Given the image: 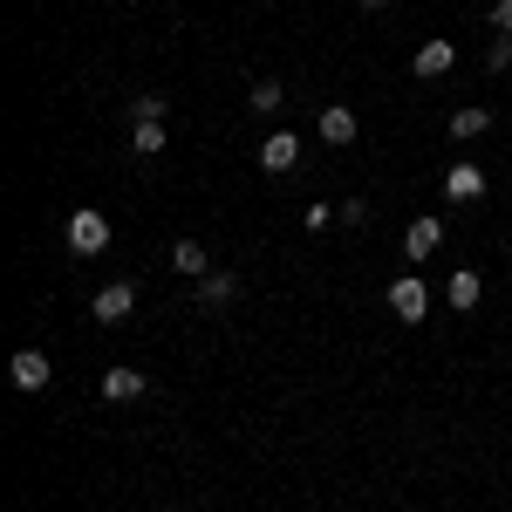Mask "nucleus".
<instances>
[{
	"label": "nucleus",
	"instance_id": "1",
	"mask_svg": "<svg viewBox=\"0 0 512 512\" xmlns=\"http://www.w3.org/2000/svg\"><path fill=\"white\" fill-rule=\"evenodd\" d=\"M390 315L396 321H424V315H431V287H424L417 274L390 280Z\"/></svg>",
	"mask_w": 512,
	"mask_h": 512
},
{
	"label": "nucleus",
	"instance_id": "2",
	"mask_svg": "<svg viewBox=\"0 0 512 512\" xmlns=\"http://www.w3.org/2000/svg\"><path fill=\"white\" fill-rule=\"evenodd\" d=\"M69 246L96 260V253L110 246V219H103V212H89V205H82V212H69Z\"/></svg>",
	"mask_w": 512,
	"mask_h": 512
},
{
	"label": "nucleus",
	"instance_id": "3",
	"mask_svg": "<svg viewBox=\"0 0 512 512\" xmlns=\"http://www.w3.org/2000/svg\"><path fill=\"white\" fill-rule=\"evenodd\" d=\"M294 164H301V137H294V130H274V137H260V171H267V178H287Z\"/></svg>",
	"mask_w": 512,
	"mask_h": 512
},
{
	"label": "nucleus",
	"instance_id": "4",
	"mask_svg": "<svg viewBox=\"0 0 512 512\" xmlns=\"http://www.w3.org/2000/svg\"><path fill=\"white\" fill-rule=\"evenodd\" d=\"M233 301H239V280L226 267H212V274L198 280V315H226Z\"/></svg>",
	"mask_w": 512,
	"mask_h": 512
},
{
	"label": "nucleus",
	"instance_id": "5",
	"mask_svg": "<svg viewBox=\"0 0 512 512\" xmlns=\"http://www.w3.org/2000/svg\"><path fill=\"white\" fill-rule=\"evenodd\" d=\"M48 376H55V369H48L41 349H14V362H7V383H14V390H48Z\"/></svg>",
	"mask_w": 512,
	"mask_h": 512
},
{
	"label": "nucleus",
	"instance_id": "6",
	"mask_svg": "<svg viewBox=\"0 0 512 512\" xmlns=\"http://www.w3.org/2000/svg\"><path fill=\"white\" fill-rule=\"evenodd\" d=\"M130 308H137V287H130V280H110V287L96 294V321H103V328L130 321Z\"/></svg>",
	"mask_w": 512,
	"mask_h": 512
},
{
	"label": "nucleus",
	"instance_id": "7",
	"mask_svg": "<svg viewBox=\"0 0 512 512\" xmlns=\"http://www.w3.org/2000/svg\"><path fill=\"white\" fill-rule=\"evenodd\" d=\"M437 246H444V219H417V226L403 233V253H410V260H431Z\"/></svg>",
	"mask_w": 512,
	"mask_h": 512
},
{
	"label": "nucleus",
	"instance_id": "8",
	"mask_svg": "<svg viewBox=\"0 0 512 512\" xmlns=\"http://www.w3.org/2000/svg\"><path fill=\"white\" fill-rule=\"evenodd\" d=\"M144 390H151L144 369H110V376H103V396H110V403H137Z\"/></svg>",
	"mask_w": 512,
	"mask_h": 512
},
{
	"label": "nucleus",
	"instance_id": "9",
	"mask_svg": "<svg viewBox=\"0 0 512 512\" xmlns=\"http://www.w3.org/2000/svg\"><path fill=\"white\" fill-rule=\"evenodd\" d=\"M451 62H458V48H451V41H424V48L410 55V69H417V76H451Z\"/></svg>",
	"mask_w": 512,
	"mask_h": 512
},
{
	"label": "nucleus",
	"instance_id": "10",
	"mask_svg": "<svg viewBox=\"0 0 512 512\" xmlns=\"http://www.w3.org/2000/svg\"><path fill=\"white\" fill-rule=\"evenodd\" d=\"M171 267H178L185 280H205V274H212V260H205V246H198V239H171Z\"/></svg>",
	"mask_w": 512,
	"mask_h": 512
},
{
	"label": "nucleus",
	"instance_id": "11",
	"mask_svg": "<svg viewBox=\"0 0 512 512\" xmlns=\"http://www.w3.org/2000/svg\"><path fill=\"white\" fill-rule=\"evenodd\" d=\"M321 144H355V110L349 103H328V110H321Z\"/></svg>",
	"mask_w": 512,
	"mask_h": 512
},
{
	"label": "nucleus",
	"instance_id": "12",
	"mask_svg": "<svg viewBox=\"0 0 512 512\" xmlns=\"http://www.w3.org/2000/svg\"><path fill=\"white\" fill-rule=\"evenodd\" d=\"M444 198H485V171L478 164H451L444 171Z\"/></svg>",
	"mask_w": 512,
	"mask_h": 512
},
{
	"label": "nucleus",
	"instance_id": "13",
	"mask_svg": "<svg viewBox=\"0 0 512 512\" xmlns=\"http://www.w3.org/2000/svg\"><path fill=\"white\" fill-rule=\"evenodd\" d=\"M485 130H492V110H485V103H472V110L451 117V137H458V144H465V137H485Z\"/></svg>",
	"mask_w": 512,
	"mask_h": 512
},
{
	"label": "nucleus",
	"instance_id": "14",
	"mask_svg": "<svg viewBox=\"0 0 512 512\" xmlns=\"http://www.w3.org/2000/svg\"><path fill=\"white\" fill-rule=\"evenodd\" d=\"M246 103H253V117H274L280 103H287V89H280L274 76H260V82H253V96H246Z\"/></svg>",
	"mask_w": 512,
	"mask_h": 512
},
{
	"label": "nucleus",
	"instance_id": "15",
	"mask_svg": "<svg viewBox=\"0 0 512 512\" xmlns=\"http://www.w3.org/2000/svg\"><path fill=\"white\" fill-rule=\"evenodd\" d=\"M444 301H451V308H478V274H472V267H458V274H451Z\"/></svg>",
	"mask_w": 512,
	"mask_h": 512
},
{
	"label": "nucleus",
	"instance_id": "16",
	"mask_svg": "<svg viewBox=\"0 0 512 512\" xmlns=\"http://www.w3.org/2000/svg\"><path fill=\"white\" fill-rule=\"evenodd\" d=\"M130 151H137V158L151 164L164 151V123H137V130H130Z\"/></svg>",
	"mask_w": 512,
	"mask_h": 512
},
{
	"label": "nucleus",
	"instance_id": "17",
	"mask_svg": "<svg viewBox=\"0 0 512 512\" xmlns=\"http://www.w3.org/2000/svg\"><path fill=\"white\" fill-rule=\"evenodd\" d=\"M137 123H164V96H130V130Z\"/></svg>",
	"mask_w": 512,
	"mask_h": 512
},
{
	"label": "nucleus",
	"instance_id": "18",
	"mask_svg": "<svg viewBox=\"0 0 512 512\" xmlns=\"http://www.w3.org/2000/svg\"><path fill=\"white\" fill-rule=\"evenodd\" d=\"M335 219H342V226H362V219H369V205H362V198H342V205H335Z\"/></svg>",
	"mask_w": 512,
	"mask_h": 512
},
{
	"label": "nucleus",
	"instance_id": "19",
	"mask_svg": "<svg viewBox=\"0 0 512 512\" xmlns=\"http://www.w3.org/2000/svg\"><path fill=\"white\" fill-rule=\"evenodd\" d=\"M328 219H335V205H308V212H301V226H308V233H321Z\"/></svg>",
	"mask_w": 512,
	"mask_h": 512
},
{
	"label": "nucleus",
	"instance_id": "20",
	"mask_svg": "<svg viewBox=\"0 0 512 512\" xmlns=\"http://www.w3.org/2000/svg\"><path fill=\"white\" fill-rule=\"evenodd\" d=\"M485 62H492V69H512V35L492 41V55H485Z\"/></svg>",
	"mask_w": 512,
	"mask_h": 512
},
{
	"label": "nucleus",
	"instance_id": "21",
	"mask_svg": "<svg viewBox=\"0 0 512 512\" xmlns=\"http://www.w3.org/2000/svg\"><path fill=\"white\" fill-rule=\"evenodd\" d=\"M492 28H499V35H512V0H499V7H492Z\"/></svg>",
	"mask_w": 512,
	"mask_h": 512
},
{
	"label": "nucleus",
	"instance_id": "22",
	"mask_svg": "<svg viewBox=\"0 0 512 512\" xmlns=\"http://www.w3.org/2000/svg\"><path fill=\"white\" fill-rule=\"evenodd\" d=\"M355 7H390V0H355Z\"/></svg>",
	"mask_w": 512,
	"mask_h": 512
}]
</instances>
